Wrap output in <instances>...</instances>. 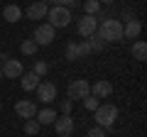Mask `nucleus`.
<instances>
[{
  "label": "nucleus",
  "instance_id": "nucleus-9",
  "mask_svg": "<svg viewBox=\"0 0 147 137\" xmlns=\"http://www.w3.org/2000/svg\"><path fill=\"white\" fill-rule=\"evenodd\" d=\"M37 98L42 100V103H52L54 98H57V86L52 83V81H39V86H37Z\"/></svg>",
  "mask_w": 147,
  "mask_h": 137
},
{
  "label": "nucleus",
  "instance_id": "nucleus-8",
  "mask_svg": "<svg viewBox=\"0 0 147 137\" xmlns=\"http://www.w3.org/2000/svg\"><path fill=\"white\" fill-rule=\"evenodd\" d=\"M3 76H7V79H20L25 71H22V64L17 61V59H10V56H3Z\"/></svg>",
  "mask_w": 147,
  "mask_h": 137
},
{
  "label": "nucleus",
  "instance_id": "nucleus-2",
  "mask_svg": "<svg viewBox=\"0 0 147 137\" xmlns=\"http://www.w3.org/2000/svg\"><path fill=\"white\" fill-rule=\"evenodd\" d=\"M93 113H96L98 127H103V130H110V127L115 125V120H118V108L113 105V103H103V105H98Z\"/></svg>",
  "mask_w": 147,
  "mask_h": 137
},
{
  "label": "nucleus",
  "instance_id": "nucleus-31",
  "mask_svg": "<svg viewBox=\"0 0 147 137\" xmlns=\"http://www.w3.org/2000/svg\"><path fill=\"white\" fill-rule=\"evenodd\" d=\"M3 56H5V54H3V52H0V61H3Z\"/></svg>",
  "mask_w": 147,
  "mask_h": 137
},
{
  "label": "nucleus",
  "instance_id": "nucleus-3",
  "mask_svg": "<svg viewBox=\"0 0 147 137\" xmlns=\"http://www.w3.org/2000/svg\"><path fill=\"white\" fill-rule=\"evenodd\" d=\"M47 25H52L54 30H61V27H69L71 22V10L69 7H61V5H52L47 10Z\"/></svg>",
  "mask_w": 147,
  "mask_h": 137
},
{
  "label": "nucleus",
  "instance_id": "nucleus-16",
  "mask_svg": "<svg viewBox=\"0 0 147 137\" xmlns=\"http://www.w3.org/2000/svg\"><path fill=\"white\" fill-rule=\"evenodd\" d=\"M37 122H39V125H52L54 120H57V113L52 110V108H42V110H37Z\"/></svg>",
  "mask_w": 147,
  "mask_h": 137
},
{
  "label": "nucleus",
  "instance_id": "nucleus-23",
  "mask_svg": "<svg viewBox=\"0 0 147 137\" xmlns=\"http://www.w3.org/2000/svg\"><path fill=\"white\" fill-rule=\"evenodd\" d=\"M25 132H27V135H37V132H39V122H37L34 118L27 120V122H25Z\"/></svg>",
  "mask_w": 147,
  "mask_h": 137
},
{
  "label": "nucleus",
  "instance_id": "nucleus-6",
  "mask_svg": "<svg viewBox=\"0 0 147 137\" xmlns=\"http://www.w3.org/2000/svg\"><path fill=\"white\" fill-rule=\"evenodd\" d=\"M76 30H79L81 37L88 39L91 34H96V30H98V17H96V15H84L79 20V25H76Z\"/></svg>",
  "mask_w": 147,
  "mask_h": 137
},
{
  "label": "nucleus",
  "instance_id": "nucleus-11",
  "mask_svg": "<svg viewBox=\"0 0 147 137\" xmlns=\"http://www.w3.org/2000/svg\"><path fill=\"white\" fill-rule=\"evenodd\" d=\"M142 32V25L140 20H135V17H130V20L123 25V39H137Z\"/></svg>",
  "mask_w": 147,
  "mask_h": 137
},
{
  "label": "nucleus",
  "instance_id": "nucleus-10",
  "mask_svg": "<svg viewBox=\"0 0 147 137\" xmlns=\"http://www.w3.org/2000/svg\"><path fill=\"white\" fill-rule=\"evenodd\" d=\"M15 113L20 118H25V120H32V118L37 115V105L32 103V100L22 98V100H17V103H15Z\"/></svg>",
  "mask_w": 147,
  "mask_h": 137
},
{
  "label": "nucleus",
  "instance_id": "nucleus-25",
  "mask_svg": "<svg viewBox=\"0 0 147 137\" xmlns=\"http://www.w3.org/2000/svg\"><path fill=\"white\" fill-rule=\"evenodd\" d=\"M84 105H86V110H96L100 103H98V98H93V95H86V98H84Z\"/></svg>",
  "mask_w": 147,
  "mask_h": 137
},
{
  "label": "nucleus",
  "instance_id": "nucleus-14",
  "mask_svg": "<svg viewBox=\"0 0 147 137\" xmlns=\"http://www.w3.org/2000/svg\"><path fill=\"white\" fill-rule=\"evenodd\" d=\"M39 76L37 74H32V71H27V74H22L20 76V83H22V91H34L37 86H39Z\"/></svg>",
  "mask_w": 147,
  "mask_h": 137
},
{
  "label": "nucleus",
  "instance_id": "nucleus-15",
  "mask_svg": "<svg viewBox=\"0 0 147 137\" xmlns=\"http://www.w3.org/2000/svg\"><path fill=\"white\" fill-rule=\"evenodd\" d=\"M3 20H7V22H20L22 20V10L17 5H5L3 7Z\"/></svg>",
  "mask_w": 147,
  "mask_h": 137
},
{
  "label": "nucleus",
  "instance_id": "nucleus-1",
  "mask_svg": "<svg viewBox=\"0 0 147 137\" xmlns=\"http://www.w3.org/2000/svg\"><path fill=\"white\" fill-rule=\"evenodd\" d=\"M96 34H98L105 44L123 42V22L115 20V17H103L100 25H98V30H96Z\"/></svg>",
  "mask_w": 147,
  "mask_h": 137
},
{
  "label": "nucleus",
  "instance_id": "nucleus-5",
  "mask_svg": "<svg viewBox=\"0 0 147 137\" xmlns=\"http://www.w3.org/2000/svg\"><path fill=\"white\" fill-rule=\"evenodd\" d=\"M32 39H34L37 47H49V44L54 42V27L52 25H37L34 27V34H32Z\"/></svg>",
  "mask_w": 147,
  "mask_h": 137
},
{
  "label": "nucleus",
  "instance_id": "nucleus-29",
  "mask_svg": "<svg viewBox=\"0 0 147 137\" xmlns=\"http://www.w3.org/2000/svg\"><path fill=\"white\" fill-rule=\"evenodd\" d=\"M98 3H100V5H103V3H105V5H108V3H113V0H98Z\"/></svg>",
  "mask_w": 147,
  "mask_h": 137
},
{
  "label": "nucleus",
  "instance_id": "nucleus-24",
  "mask_svg": "<svg viewBox=\"0 0 147 137\" xmlns=\"http://www.w3.org/2000/svg\"><path fill=\"white\" fill-rule=\"evenodd\" d=\"M76 49H79V59H84V56H88L91 54V49H88V42H76Z\"/></svg>",
  "mask_w": 147,
  "mask_h": 137
},
{
  "label": "nucleus",
  "instance_id": "nucleus-33",
  "mask_svg": "<svg viewBox=\"0 0 147 137\" xmlns=\"http://www.w3.org/2000/svg\"><path fill=\"white\" fill-rule=\"evenodd\" d=\"M0 110H3V103H0Z\"/></svg>",
  "mask_w": 147,
  "mask_h": 137
},
{
  "label": "nucleus",
  "instance_id": "nucleus-27",
  "mask_svg": "<svg viewBox=\"0 0 147 137\" xmlns=\"http://www.w3.org/2000/svg\"><path fill=\"white\" fill-rule=\"evenodd\" d=\"M54 5H61V7H76V5H79V0H54Z\"/></svg>",
  "mask_w": 147,
  "mask_h": 137
},
{
  "label": "nucleus",
  "instance_id": "nucleus-32",
  "mask_svg": "<svg viewBox=\"0 0 147 137\" xmlns=\"http://www.w3.org/2000/svg\"><path fill=\"white\" fill-rule=\"evenodd\" d=\"M0 79H3V68H0Z\"/></svg>",
  "mask_w": 147,
  "mask_h": 137
},
{
  "label": "nucleus",
  "instance_id": "nucleus-28",
  "mask_svg": "<svg viewBox=\"0 0 147 137\" xmlns=\"http://www.w3.org/2000/svg\"><path fill=\"white\" fill-rule=\"evenodd\" d=\"M88 137H105V130H103V127H91Z\"/></svg>",
  "mask_w": 147,
  "mask_h": 137
},
{
  "label": "nucleus",
  "instance_id": "nucleus-13",
  "mask_svg": "<svg viewBox=\"0 0 147 137\" xmlns=\"http://www.w3.org/2000/svg\"><path fill=\"white\" fill-rule=\"evenodd\" d=\"M47 10H49V5H44V3H32L30 7H27V17L30 20H44L47 17Z\"/></svg>",
  "mask_w": 147,
  "mask_h": 137
},
{
  "label": "nucleus",
  "instance_id": "nucleus-7",
  "mask_svg": "<svg viewBox=\"0 0 147 137\" xmlns=\"http://www.w3.org/2000/svg\"><path fill=\"white\" fill-rule=\"evenodd\" d=\"M54 125V132H57L59 137H71L74 135V118L71 115H61V118H57V120L52 122Z\"/></svg>",
  "mask_w": 147,
  "mask_h": 137
},
{
  "label": "nucleus",
  "instance_id": "nucleus-26",
  "mask_svg": "<svg viewBox=\"0 0 147 137\" xmlns=\"http://www.w3.org/2000/svg\"><path fill=\"white\" fill-rule=\"evenodd\" d=\"M71 105H74V100L71 98H64L61 103H59V110H61L64 115H69V113H71Z\"/></svg>",
  "mask_w": 147,
  "mask_h": 137
},
{
  "label": "nucleus",
  "instance_id": "nucleus-20",
  "mask_svg": "<svg viewBox=\"0 0 147 137\" xmlns=\"http://www.w3.org/2000/svg\"><path fill=\"white\" fill-rule=\"evenodd\" d=\"M84 10H86V15H96V17H98L100 3H98V0H86V3H84Z\"/></svg>",
  "mask_w": 147,
  "mask_h": 137
},
{
  "label": "nucleus",
  "instance_id": "nucleus-18",
  "mask_svg": "<svg viewBox=\"0 0 147 137\" xmlns=\"http://www.w3.org/2000/svg\"><path fill=\"white\" fill-rule=\"evenodd\" d=\"M86 42H88V49H91V54H93V52L98 54V52H103V49H105V42L98 37V34H91V37L86 39Z\"/></svg>",
  "mask_w": 147,
  "mask_h": 137
},
{
  "label": "nucleus",
  "instance_id": "nucleus-17",
  "mask_svg": "<svg viewBox=\"0 0 147 137\" xmlns=\"http://www.w3.org/2000/svg\"><path fill=\"white\" fill-rule=\"evenodd\" d=\"M130 54L137 59V61H145V59H147V44L145 42H135L132 49H130Z\"/></svg>",
  "mask_w": 147,
  "mask_h": 137
},
{
  "label": "nucleus",
  "instance_id": "nucleus-22",
  "mask_svg": "<svg viewBox=\"0 0 147 137\" xmlns=\"http://www.w3.org/2000/svg\"><path fill=\"white\" fill-rule=\"evenodd\" d=\"M66 59H69V61H76V59H79V49H76V42H69V44H66Z\"/></svg>",
  "mask_w": 147,
  "mask_h": 137
},
{
  "label": "nucleus",
  "instance_id": "nucleus-30",
  "mask_svg": "<svg viewBox=\"0 0 147 137\" xmlns=\"http://www.w3.org/2000/svg\"><path fill=\"white\" fill-rule=\"evenodd\" d=\"M39 3H44V5H49V3H54V0H39Z\"/></svg>",
  "mask_w": 147,
  "mask_h": 137
},
{
  "label": "nucleus",
  "instance_id": "nucleus-19",
  "mask_svg": "<svg viewBox=\"0 0 147 137\" xmlns=\"http://www.w3.org/2000/svg\"><path fill=\"white\" fill-rule=\"evenodd\" d=\"M37 49H39V47L34 44V39H25V42L20 44V52L25 54V56H34V54H37Z\"/></svg>",
  "mask_w": 147,
  "mask_h": 137
},
{
  "label": "nucleus",
  "instance_id": "nucleus-12",
  "mask_svg": "<svg viewBox=\"0 0 147 137\" xmlns=\"http://www.w3.org/2000/svg\"><path fill=\"white\" fill-rule=\"evenodd\" d=\"M91 95L93 98H108V95H113V83L110 81H98V83L91 86Z\"/></svg>",
  "mask_w": 147,
  "mask_h": 137
},
{
  "label": "nucleus",
  "instance_id": "nucleus-4",
  "mask_svg": "<svg viewBox=\"0 0 147 137\" xmlns=\"http://www.w3.org/2000/svg\"><path fill=\"white\" fill-rule=\"evenodd\" d=\"M66 95L71 100H84L86 95H91V83L86 79H76V81H71L69 83V88H66Z\"/></svg>",
  "mask_w": 147,
  "mask_h": 137
},
{
  "label": "nucleus",
  "instance_id": "nucleus-21",
  "mask_svg": "<svg viewBox=\"0 0 147 137\" xmlns=\"http://www.w3.org/2000/svg\"><path fill=\"white\" fill-rule=\"evenodd\" d=\"M47 71H49V64H47V61H34V68H32V74H37L39 79H42V76H47Z\"/></svg>",
  "mask_w": 147,
  "mask_h": 137
}]
</instances>
